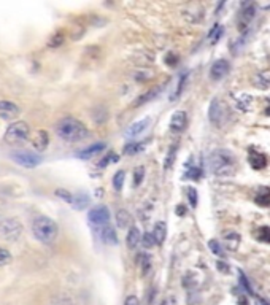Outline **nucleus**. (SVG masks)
Here are the masks:
<instances>
[{
  "mask_svg": "<svg viewBox=\"0 0 270 305\" xmlns=\"http://www.w3.org/2000/svg\"><path fill=\"white\" fill-rule=\"evenodd\" d=\"M208 164H210V170L215 177L218 178H227L232 177L235 173V167H237V161L235 156L224 148H218L215 150L210 158H208Z\"/></svg>",
  "mask_w": 270,
  "mask_h": 305,
  "instance_id": "1",
  "label": "nucleus"
},
{
  "mask_svg": "<svg viewBox=\"0 0 270 305\" xmlns=\"http://www.w3.org/2000/svg\"><path fill=\"white\" fill-rule=\"evenodd\" d=\"M56 134L59 135V139H62L64 141L75 143V141L84 140L87 135H89V131H87V127L77 118L67 116V118H62L56 124Z\"/></svg>",
  "mask_w": 270,
  "mask_h": 305,
  "instance_id": "2",
  "label": "nucleus"
},
{
  "mask_svg": "<svg viewBox=\"0 0 270 305\" xmlns=\"http://www.w3.org/2000/svg\"><path fill=\"white\" fill-rule=\"evenodd\" d=\"M32 234L38 242L50 245L57 239L59 227L48 216H37L32 222Z\"/></svg>",
  "mask_w": 270,
  "mask_h": 305,
  "instance_id": "3",
  "label": "nucleus"
},
{
  "mask_svg": "<svg viewBox=\"0 0 270 305\" xmlns=\"http://www.w3.org/2000/svg\"><path fill=\"white\" fill-rule=\"evenodd\" d=\"M29 132H30L29 124L24 123V121H16V123H13L8 129H6L3 140H5V143L13 145V146L21 145L29 139Z\"/></svg>",
  "mask_w": 270,
  "mask_h": 305,
  "instance_id": "4",
  "label": "nucleus"
},
{
  "mask_svg": "<svg viewBox=\"0 0 270 305\" xmlns=\"http://www.w3.org/2000/svg\"><path fill=\"white\" fill-rule=\"evenodd\" d=\"M11 159L16 162V164L23 166L26 168H33L42 164L43 158L37 153H29V151H19V153H13Z\"/></svg>",
  "mask_w": 270,
  "mask_h": 305,
  "instance_id": "5",
  "label": "nucleus"
},
{
  "mask_svg": "<svg viewBox=\"0 0 270 305\" xmlns=\"http://www.w3.org/2000/svg\"><path fill=\"white\" fill-rule=\"evenodd\" d=\"M0 234L8 240H18L19 235L23 234V224L15 218L3 220L0 224Z\"/></svg>",
  "mask_w": 270,
  "mask_h": 305,
  "instance_id": "6",
  "label": "nucleus"
},
{
  "mask_svg": "<svg viewBox=\"0 0 270 305\" xmlns=\"http://www.w3.org/2000/svg\"><path fill=\"white\" fill-rule=\"evenodd\" d=\"M208 119H210V123L215 124V126H221L224 123L226 119V108H224V104H222V100L219 99H213L210 107H208Z\"/></svg>",
  "mask_w": 270,
  "mask_h": 305,
  "instance_id": "7",
  "label": "nucleus"
},
{
  "mask_svg": "<svg viewBox=\"0 0 270 305\" xmlns=\"http://www.w3.org/2000/svg\"><path fill=\"white\" fill-rule=\"evenodd\" d=\"M111 215H110V210H108L107 205H97L91 208L89 215H87V220H89L91 224L94 226H107L108 221H110Z\"/></svg>",
  "mask_w": 270,
  "mask_h": 305,
  "instance_id": "8",
  "label": "nucleus"
},
{
  "mask_svg": "<svg viewBox=\"0 0 270 305\" xmlns=\"http://www.w3.org/2000/svg\"><path fill=\"white\" fill-rule=\"evenodd\" d=\"M180 15L188 24H199L205 18V8L200 5H188L180 11Z\"/></svg>",
  "mask_w": 270,
  "mask_h": 305,
  "instance_id": "9",
  "label": "nucleus"
},
{
  "mask_svg": "<svg viewBox=\"0 0 270 305\" xmlns=\"http://www.w3.org/2000/svg\"><path fill=\"white\" fill-rule=\"evenodd\" d=\"M229 70H231V67H229V62L226 59H219V60H216V62L212 65V69H210V78L215 80V81H219L224 78Z\"/></svg>",
  "mask_w": 270,
  "mask_h": 305,
  "instance_id": "10",
  "label": "nucleus"
},
{
  "mask_svg": "<svg viewBox=\"0 0 270 305\" xmlns=\"http://www.w3.org/2000/svg\"><path fill=\"white\" fill-rule=\"evenodd\" d=\"M253 105H254V97L251 94L248 92H240L235 96V107L239 108L240 111L243 113H248L253 110Z\"/></svg>",
  "mask_w": 270,
  "mask_h": 305,
  "instance_id": "11",
  "label": "nucleus"
},
{
  "mask_svg": "<svg viewBox=\"0 0 270 305\" xmlns=\"http://www.w3.org/2000/svg\"><path fill=\"white\" fill-rule=\"evenodd\" d=\"M188 126V114L186 111H175L172 114V119H170V131L172 132H181L185 131V127Z\"/></svg>",
  "mask_w": 270,
  "mask_h": 305,
  "instance_id": "12",
  "label": "nucleus"
},
{
  "mask_svg": "<svg viewBox=\"0 0 270 305\" xmlns=\"http://www.w3.org/2000/svg\"><path fill=\"white\" fill-rule=\"evenodd\" d=\"M19 114V107L10 100H0V116L3 119H13Z\"/></svg>",
  "mask_w": 270,
  "mask_h": 305,
  "instance_id": "13",
  "label": "nucleus"
},
{
  "mask_svg": "<svg viewBox=\"0 0 270 305\" xmlns=\"http://www.w3.org/2000/svg\"><path fill=\"white\" fill-rule=\"evenodd\" d=\"M150 123H151V119L150 118H143V119H140V121H137V123H134V124H131L129 127L126 129V137H129V139H134V137H137V135H140L141 132H145L146 131V127L150 126Z\"/></svg>",
  "mask_w": 270,
  "mask_h": 305,
  "instance_id": "14",
  "label": "nucleus"
},
{
  "mask_svg": "<svg viewBox=\"0 0 270 305\" xmlns=\"http://www.w3.org/2000/svg\"><path fill=\"white\" fill-rule=\"evenodd\" d=\"M50 145V135L46 131H38L33 134L32 137V146L35 148L37 151H45Z\"/></svg>",
  "mask_w": 270,
  "mask_h": 305,
  "instance_id": "15",
  "label": "nucleus"
},
{
  "mask_svg": "<svg viewBox=\"0 0 270 305\" xmlns=\"http://www.w3.org/2000/svg\"><path fill=\"white\" fill-rule=\"evenodd\" d=\"M248 162L253 168H256V170H261V168H264L267 166V156L261 151L251 150L248 154Z\"/></svg>",
  "mask_w": 270,
  "mask_h": 305,
  "instance_id": "16",
  "label": "nucleus"
},
{
  "mask_svg": "<svg viewBox=\"0 0 270 305\" xmlns=\"http://www.w3.org/2000/svg\"><path fill=\"white\" fill-rule=\"evenodd\" d=\"M222 242H224V247L229 250V251H237L239 247H240V235L237 232H234V230H229V232H224L222 234Z\"/></svg>",
  "mask_w": 270,
  "mask_h": 305,
  "instance_id": "17",
  "label": "nucleus"
},
{
  "mask_svg": "<svg viewBox=\"0 0 270 305\" xmlns=\"http://www.w3.org/2000/svg\"><path fill=\"white\" fill-rule=\"evenodd\" d=\"M105 148H107V145L102 143V141H99V143H94V145H91V146L84 148V150H81L77 156H78L80 159L87 161V159L94 158V156H97L99 153H104Z\"/></svg>",
  "mask_w": 270,
  "mask_h": 305,
  "instance_id": "18",
  "label": "nucleus"
},
{
  "mask_svg": "<svg viewBox=\"0 0 270 305\" xmlns=\"http://www.w3.org/2000/svg\"><path fill=\"white\" fill-rule=\"evenodd\" d=\"M100 239L105 243V245H110V247H116L118 245V234L116 230H114L111 226H104L102 230H100Z\"/></svg>",
  "mask_w": 270,
  "mask_h": 305,
  "instance_id": "19",
  "label": "nucleus"
},
{
  "mask_svg": "<svg viewBox=\"0 0 270 305\" xmlns=\"http://www.w3.org/2000/svg\"><path fill=\"white\" fill-rule=\"evenodd\" d=\"M134 62L135 64H140L141 67H145V65H150L154 62V59H156V54L151 53V51H148V50H141V51H137L134 54Z\"/></svg>",
  "mask_w": 270,
  "mask_h": 305,
  "instance_id": "20",
  "label": "nucleus"
},
{
  "mask_svg": "<svg viewBox=\"0 0 270 305\" xmlns=\"http://www.w3.org/2000/svg\"><path fill=\"white\" fill-rule=\"evenodd\" d=\"M132 78L135 81H138V83H146V81L154 78V70L148 69V67H137V69L132 72Z\"/></svg>",
  "mask_w": 270,
  "mask_h": 305,
  "instance_id": "21",
  "label": "nucleus"
},
{
  "mask_svg": "<svg viewBox=\"0 0 270 305\" xmlns=\"http://www.w3.org/2000/svg\"><path fill=\"white\" fill-rule=\"evenodd\" d=\"M126 243H127V248L129 250H135L140 243H141V234H140V229L138 227H131L129 232L126 235Z\"/></svg>",
  "mask_w": 270,
  "mask_h": 305,
  "instance_id": "22",
  "label": "nucleus"
},
{
  "mask_svg": "<svg viewBox=\"0 0 270 305\" xmlns=\"http://www.w3.org/2000/svg\"><path fill=\"white\" fill-rule=\"evenodd\" d=\"M89 202H91L89 195L84 194V193H78V194H73L70 205L75 210H84L87 205H89Z\"/></svg>",
  "mask_w": 270,
  "mask_h": 305,
  "instance_id": "23",
  "label": "nucleus"
},
{
  "mask_svg": "<svg viewBox=\"0 0 270 305\" xmlns=\"http://www.w3.org/2000/svg\"><path fill=\"white\" fill-rule=\"evenodd\" d=\"M131 222H132L131 213L127 212V210H124V208H119L118 212H116V226L119 229H126V227H129Z\"/></svg>",
  "mask_w": 270,
  "mask_h": 305,
  "instance_id": "24",
  "label": "nucleus"
},
{
  "mask_svg": "<svg viewBox=\"0 0 270 305\" xmlns=\"http://www.w3.org/2000/svg\"><path fill=\"white\" fill-rule=\"evenodd\" d=\"M240 16H242V23H243V24L251 23V21H253V18L256 16V5L251 3V2H249V3H245V5H243V8H242Z\"/></svg>",
  "mask_w": 270,
  "mask_h": 305,
  "instance_id": "25",
  "label": "nucleus"
},
{
  "mask_svg": "<svg viewBox=\"0 0 270 305\" xmlns=\"http://www.w3.org/2000/svg\"><path fill=\"white\" fill-rule=\"evenodd\" d=\"M153 235H154V240H156L158 245H162L165 240V237H167V226H165V222H156L154 224V230H153Z\"/></svg>",
  "mask_w": 270,
  "mask_h": 305,
  "instance_id": "26",
  "label": "nucleus"
},
{
  "mask_svg": "<svg viewBox=\"0 0 270 305\" xmlns=\"http://www.w3.org/2000/svg\"><path fill=\"white\" fill-rule=\"evenodd\" d=\"M256 203L261 207H270V188H259L256 193Z\"/></svg>",
  "mask_w": 270,
  "mask_h": 305,
  "instance_id": "27",
  "label": "nucleus"
},
{
  "mask_svg": "<svg viewBox=\"0 0 270 305\" xmlns=\"http://www.w3.org/2000/svg\"><path fill=\"white\" fill-rule=\"evenodd\" d=\"M254 84L261 87V89H269L270 87V70L259 72L254 78Z\"/></svg>",
  "mask_w": 270,
  "mask_h": 305,
  "instance_id": "28",
  "label": "nucleus"
},
{
  "mask_svg": "<svg viewBox=\"0 0 270 305\" xmlns=\"http://www.w3.org/2000/svg\"><path fill=\"white\" fill-rule=\"evenodd\" d=\"M148 145V140L145 141H131V143H127L124 146V153L126 154H137V153H141L146 148Z\"/></svg>",
  "mask_w": 270,
  "mask_h": 305,
  "instance_id": "29",
  "label": "nucleus"
},
{
  "mask_svg": "<svg viewBox=\"0 0 270 305\" xmlns=\"http://www.w3.org/2000/svg\"><path fill=\"white\" fill-rule=\"evenodd\" d=\"M51 305H75V301H73V297L67 293H60L57 296L53 297L51 301Z\"/></svg>",
  "mask_w": 270,
  "mask_h": 305,
  "instance_id": "30",
  "label": "nucleus"
},
{
  "mask_svg": "<svg viewBox=\"0 0 270 305\" xmlns=\"http://www.w3.org/2000/svg\"><path fill=\"white\" fill-rule=\"evenodd\" d=\"M222 33H224V27H222L221 24H215L210 33H208V43L210 45L218 43V40L222 37Z\"/></svg>",
  "mask_w": 270,
  "mask_h": 305,
  "instance_id": "31",
  "label": "nucleus"
},
{
  "mask_svg": "<svg viewBox=\"0 0 270 305\" xmlns=\"http://www.w3.org/2000/svg\"><path fill=\"white\" fill-rule=\"evenodd\" d=\"M161 92V87H156V89H151V91H148V92H145L143 96H140L137 100H135V104H134V107H140V105H143V104H146L148 100H151L153 97H156L158 94Z\"/></svg>",
  "mask_w": 270,
  "mask_h": 305,
  "instance_id": "32",
  "label": "nucleus"
},
{
  "mask_svg": "<svg viewBox=\"0 0 270 305\" xmlns=\"http://www.w3.org/2000/svg\"><path fill=\"white\" fill-rule=\"evenodd\" d=\"M177 150H178V146L177 145H173L170 146V150H168L167 156H165V161H164V168L165 170H168L172 166H173V162H175V158H177Z\"/></svg>",
  "mask_w": 270,
  "mask_h": 305,
  "instance_id": "33",
  "label": "nucleus"
},
{
  "mask_svg": "<svg viewBox=\"0 0 270 305\" xmlns=\"http://www.w3.org/2000/svg\"><path fill=\"white\" fill-rule=\"evenodd\" d=\"M186 83H188V73H183V75L180 77V81H178V84H177V89H175V92L170 96V100H175L177 97L181 96V92L185 91Z\"/></svg>",
  "mask_w": 270,
  "mask_h": 305,
  "instance_id": "34",
  "label": "nucleus"
},
{
  "mask_svg": "<svg viewBox=\"0 0 270 305\" xmlns=\"http://www.w3.org/2000/svg\"><path fill=\"white\" fill-rule=\"evenodd\" d=\"M124 178H126V172L124 170H118L116 173H114L113 177V186L116 191H121L124 186Z\"/></svg>",
  "mask_w": 270,
  "mask_h": 305,
  "instance_id": "35",
  "label": "nucleus"
},
{
  "mask_svg": "<svg viewBox=\"0 0 270 305\" xmlns=\"http://www.w3.org/2000/svg\"><path fill=\"white\" fill-rule=\"evenodd\" d=\"M256 239H258L261 243H270V227H267V226L259 227L258 232H256Z\"/></svg>",
  "mask_w": 270,
  "mask_h": 305,
  "instance_id": "36",
  "label": "nucleus"
},
{
  "mask_svg": "<svg viewBox=\"0 0 270 305\" xmlns=\"http://www.w3.org/2000/svg\"><path fill=\"white\" fill-rule=\"evenodd\" d=\"M200 175H202V170L199 167H195V166H189L188 167V170L185 172V180H199L200 178Z\"/></svg>",
  "mask_w": 270,
  "mask_h": 305,
  "instance_id": "37",
  "label": "nucleus"
},
{
  "mask_svg": "<svg viewBox=\"0 0 270 305\" xmlns=\"http://www.w3.org/2000/svg\"><path fill=\"white\" fill-rule=\"evenodd\" d=\"M188 199H189V205H191L192 208L197 207V202H199L197 189H195V188H188Z\"/></svg>",
  "mask_w": 270,
  "mask_h": 305,
  "instance_id": "38",
  "label": "nucleus"
},
{
  "mask_svg": "<svg viewBox=\"0 0 270 305\" xmlns=\"http://www.w3.org/2000/svg\"><path fill=\"white\" fill-rule=\"evenodd\" d=\"M143 177H145V168L143 167H135V170H134V186L135 188L141 185Z\"/></svg>",
  "mask_w": 270,
  "mask_h": 305,
  "instance_id": "39",
  "label": "nucleus"
},
{
  "mask_svg": "<svg viewBox=\"0 0 270 305\" xmlns=\"http://www.w3.org/2000/svg\"><path fill=\"white\" fill-rule=\"evenodd\" d=\"M118 154H114V153H107V156H105V158L102 159V161H100L99 162V164H97V167L99 168H104V167H107L108 164H110V162H118Z\"/></svg>",
  "mask_w": 270,
  "mask_h": 305,
  "instance_id": "40",
  "label": "nucleus"
},
{
  "mask_svg": "<svg viewBox=\"0 0 270 305\" xmlns=\"http://www.w3.org/2000/svg\"><path fill=\"white\" fill-rule=\"evenodd\" d=\"M208 247H210L213 254H216L218 257H224V250H222V247L216 240H210V242H208Z\"/></svg>",
  "mask_w": 270,
  "mask_h": 305,
  "instance_id": "41",
  "label": "nucleus"
},
{
  "mask_svg": "<svg viewBox=\"0 0 270 305\" xmlns=\"http://www.w3.org/2000/svg\"><path fill=\"white\" fill-rule=\"evenodd\" d=\"M140 266H141V269H143V274L145 275L150 272V269H151V259H150V256H148L146 253L141 254V257H140Z\"/></svg>",
  "mask_w": 270,
  "mask_h": 305,
  "instance_id": "42",
  "label": "nucleus"
},
{
  "mask_svg": "<svg viewBox=\"0 0 270 305\" xmlns=\"http://www.w3.org/2000/svg\"><path fill=\"white\" fill-rule=\"evenodd\" d=\"M11 259H13V257H11V253L8 251V250L0 248V267L6 266V264H10Z\"/></svg>",
  "mask_w": 270,
  "mask_h": 305,
  "instance_id": "43",
  "label": "nucleus"
},
{
  "mask_svg": "<svg viewBox=\"0 0 270 305\" xmlns=\"http://www.w3.org/2000/svg\"><path fill=\"white\" fill-rule=\"evenodd\" d=\"M141 243H143V247H145V248H153L154 245H158L156 240H154L153 232H151V234H145V235H143V239H141Z\"/></svg>",
  "mask_w": 270,
  "mask_h": 305,
  "instance_id": "44",
  "label": "nucleus"
},
{
  "mask_svg": "<svg viewBox=\"0 0 270 305\" xmlns=\"http://www.w3.org/2000/svg\"><path fill=\"white\" fill-rule=\"evenodd\" d=\"M57 195V197L60 199H64L67 203H70L72 202V197H73V194L70 191H67V189H56V193H54Z\"/></svg>",
  "mask_w": 270,
  "mask_h": 305,
  "instance_id": "45",
  "label": "nucleus"
},
{
  "mask_svg": "<svg viewBox=\"0 0 270 305\" xmlns=\"http://www.w3.org/2000/svg\"><path fill=\"white\" fill-rule=\"evenodd\" d=\"M62 42H64V33L59 32V33H56V35L53 37V40L50 42V46H59Z\"/></svg>",
  "mask_w": 270,
  "mask_h": 305,
  "instance_id": "46",
  "label": "nucleus"
},
{
  "mask_svg": "<svg viewBox=\"0 0 270 305\" xmlns=\"http://www.w3.org/2000/svg\"><path fill=\"white\" fill-rule=\"evenodd\" d=\"M124 305H140V301L137 296H129V297H126Z\"/></svg>",
  "mask_w": 270,
  "mask_h": 305,
  "instance_id": "47",
  "label": "nucleus"
},
{
  "mask_svg": "<svg viewBox=\"0 0 270 305\" xmlns=\"http://www.w3.org/2000/svg\"><path fill=\"white\" fill-rule=\"evenodd\" d=\"M177 56H175V54H168V56H165V62L170 65V67H175L177 65Z\"/></svg>",
  "mask_w": 270,
  "mask_h": 305,
  "instance_id": "48",
  "label": "nucleus"
},
{
  "mask_svg": "<svg viewBox=\"0 0 270 305\" xmlns=\"http://www.w3.org/2000/svg\"><path fill=\"white\" fill-rule=\"evenodd\" d=\"M216 267H218V270H221L222 274H227L229 272V269H226L227 266H226L224 262H218V264H216Z\"/></svg>",
  "mask_w": 270,
  "mask_h": 305,
  "instance_id": "49",
  "label": "nucleus"
},
{
  "mask_svg": "<svg viewBox=\"0 0 270 305\" xmlns=\"http://www.w3.org/2000/svg\"><path fill=\"white\" fill-rule=\"evenodd\" d=\"M162 305H177V301H175L173 297H168V299H165L164 302H162Z\"/></svg>",
  "mask_w": 270,
  "mask_h": 305,
  "instance_id": "50",
  "label": "nucleus"
},
{
  "mask_svg": "<svg viewBox=\"0 0 270 305\" xmlns=\"http://www.w3.org/2000/svg\"><path fill=\"white\" fill-rule=\"evenodd\" d=\"M175 212H177V215H185V213H186V208H185L183 205H178Z\"/></svg>",
  "mask_w": 270,
  "mask_h": 305,
  "instance_id": "51",
  "label": "nucleus"
},
{
  "mask_svg": "<svg viewBox=\"0 0 270 305\" xmlns=\"http://www.w3.org/2000/svg\"><path fill=\"white\" fill-rule=\"evenodd\" d=\"M266 114H267V116H270V104H269L267 108H266Z\"/></svg>",
  "mask_w": 270,
  "mask_h": 305,
  "instance_id": "52",
  "label": "nucleus"
}]
</instances>
